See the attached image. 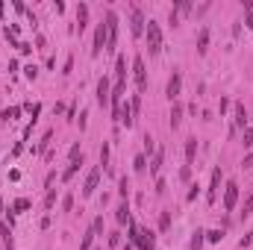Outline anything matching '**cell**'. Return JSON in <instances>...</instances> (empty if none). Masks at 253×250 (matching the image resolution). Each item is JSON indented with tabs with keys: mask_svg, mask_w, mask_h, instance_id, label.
<instances>
[{
	"mask_svg": "<svg viewBox=\"0 0 253 250\" xmlns=\"http://www.w3.org/2000/svg\"><path fill=\"white\" fill-rule=\"evenodd\" d=\"M129 245L138 248V250H153L156 239H153L150 230H144V227H138L135 221H129Z\"/></svg>",
	"mask_w": 253,
	"mask_h": 250,
	"instance_id": "1",
	"label": "cell"
},
{
	"mask_svg": "<svg viewBox=\"0 0 253 250\" xmlns=\"http://www.w3.org/2000/svg\"><path fill=\"white\" fill-rule=\"evenodd\" d=\"M144 36H147V47H150V56H156L159 50H162V30H159V24L150 18L147 21V27H144Z\"/></svg>",
	"mask_w": 253,
	"mask_h": 250,
	"instance_id": "2",
	"label": "cell"
},
{
	"mask_svg": "<svg viewBox=\"0 0 253 250\" xmlns=\"http://www.w3.org/2000/svg\"><path fill=\"white\" fill-rule=\"evenodd\" d=\"M106 42H109V30H106V21H100V24H97V30H94V44H91V53H94V56H100V53L106 50Z\"/></svg>",
	"mask_w": 253,
	"mask_h": 250,
	"instance_id": "3",
	"label": "cell"
},
{
	"mask_svg": "<svg viewBox=\"0 0 253 250\" xmlns=\"http://www.w3.org/2000/svg\"><path fill=\"white\" fill-rule=\"evenodd\" d=\"M180 88H183V74H180V71H174V74L168 77V85H165V97H168L171 103H177V97H180Z\"/></svg>",
	"mask_w": 253,
	"mask_h": 250,
	"instance_id": "4",
	"label": "cell"
},
{
	"mask_svg": "<svg viewBox=\"0 0 253 250\" xmlns=\"http://www.w3.org/2000/svg\"><path fill=\"white\" fill-rule=\"evenodd\" d=\"M132 80H135L138 91H144V88H147V71H144V59H141V56H135V59H132Z\"/></svg>",
	"mask_w": 253,
	"mask_h": 250,
	"instance_id": "5",
	"label": "cell"
},
{
	"mask_svg": "<svg viewBox=\"0 0 253 250\" xmlns=\"http://www.w3.org/2000/svg\"><path fill=\"white\" fill-rule=\"evenodd\" d=\"M144 27H147L144 12H141L138 6H132V12H129V33H132V36H141V33H144Z\"/></svg>",
	"mask_w": 253,
	"mask_h": 250,
	"instance_id": "6",
	"label": "cell"
},
{
	"mask_svg": "<svg viewBox=\"0 0 253 250\" xmlns=\"http://www.w3.org/2000/svg\"><path fill=\"white\" fill-rule=\"evenodd\" d=\"M106 30H109L106 50H115V44H118V15L115 12H106Z\"/></svg>",
	"mask_w": 253,
	"mask_h": 250,
	"instance_id": "7",
	"label": "cell"
},
{
	"mask_svg": "<svg viewBox=\"0 0 253 250\" xmlns=\"http://www.w3.org/2000/svg\"><path fill=\"white\" fill-rule=\"evenodd\" d=\"M236 203H239V183H227V188H224V209L227 212H233L236 209Z\"/></svg>",
	"mask_w": 253,
	"mask_h": 250,
	"instance_id": "8",
	"label": "cell"
},
{
	"mask_svg": "<svg viewBox=\"0 0 253 250\" xmlns=\"http://www.w3.org/2000/svg\"><path fill=\"white\" fill-rule=\"evenodd\" d=\"M100 168H91L88 171V177H85V186H83V197H91L94 191H97V186H100Z\"/></svg>",
	"mask_w": 253,
	"mask_h": 250,
	"instance_id": "9",
	"label": "cell"
},
{
	"mask_svg": "<svg viewBox=\"0 0 253 250\" xmlns=\"http://www.w3.org/2000/svg\"><path fill=\"white\" fill-rule=\"evenodd\" d=\"M248 126V112H245V103H233V132L245 129Z\"/></svg>",
	"mask_w": 253,
	"mask_h": 250,
	"instance_id": "10",
	"label": "cell"
},
{
	"mask_svg": "<svg viewBox=\"0 0 253 250\" xmlns=\"http://www.w3.org/2000/svg\"><path fill=\"white\" fill-rule=\"evenodd\" d=\"M109 100H112L109 77H100V83H97V103H100V106H109Z\"/></svg>",
	"mask_w": 253,
	"mask_h": 250,
	"instance_id": "11",
	"label": "cell"
},
{
	"mask_svg": "<svg viewBox=\"0 0 253 250\" xmlns=\"http://www.w3.org/2000/svg\"><path fill=\"white\" fill-rule=\"evenodd\" d=\"M218 188H221V168H215V171H212L209 191H206V200H209V203H215V200H218Z\"/></svg>",
	"mask_w": 253,
	"mask_h": 250,
	"instance_id": "12",
	"label": "cell"
},
{
	"mask_svg": "<svg viewBox=\"0 0 253 250\" xmlns=\"http://www.w3.org/2000/svg\"><path fill=\"white\" fill-rule=\"evenodd\" d=\"M115 85H126V56L115 59Z\"/></svg>",
	"mask_w": 253,
	"mask_h": 250,
	"instance_id": "13",
	"label": "cell"
},
{
	"mask_svg": "<svg viewBox=\"0 0 253 250\" xmlns=\"http://www.w3.org/2000/svg\"><path fill=\"white\" fill-rule=\"evenodd\" d=\"M168 124H171V129H177V126L183 124V103H174V106H171V115H168Z\"/></svg>",
	"mask_w": 253,
	"mask_h": 250,
	"instance_id": "14",
	"label": "cell"
},
{
	"mask_svg": "<svg viewBox=\"0 0 253 250\" xmlns=\"http://www.w3.org/2000/svg\"><path fill=\"white\" fill-rule=\"evenodd\" d=\"M85 24H88V6H85V3H80V6H77V30L83 33V30H85Z\"/></svg>",
	"mask_w": 253,
	"mask_h": 250,
	"instance_id": "15",
	"label": "cell"
},
{
	"mask_svg": "<svg viewBox=\"0 0 253 250\" xmlns=\"http://www.w3.org/2000/svg\"><path fill=\"white\" fill-rule=\"evenodd\" d=\"M194 156H197V138H186V165H194Z\"/></svg>",
	"mask_w": 253,
	"mask_h": 250,
	"instance_id": "16",
	"label": "cell"
},
{
	"mask_svg": "<svg viewBox=\"0 0 253 250\" xmlns=\"http://www.w3.org/2000/svg\"><path fill=\"white\" fill-rule=\"evenodd\" d=\"M209 50V30L203 27L200 33H197V53H206Z\"/></svg>",
	"mask_w": 253,
	"mask_h": 250,
	"instance_id": "17",
	"label": "cell"
},
{
	"mask_svg": "<svg viewBox=\"0 0 253 250\" xmlns=\"http://www.w3.org/2000/svg\"><path fill=\"white\" fill-rule=\"evenodd\" d=\"M203 242H206V233H203V230H194V233H191L189 250H203Z\"/></svg>",
	"mask_w": 253,
	"mask_h": 250,
	"instance_id": "18",
	"label": "cell"
},
{
	"mask_svg": "<svg viewBox=\"0 0 253 250\" xmlns=\"http://www.w3.org/2000/svg\"><path fill=\"white\" fill-rule=\"evenodd\" d=\"M115 221H118V224H129V221H132V218H129V206H126V200L115 209Z\"/></svg>",
	"mask_w": 253,
	"mask_h": 250,
	"instance_id": "19",
	"label": "cell"
},
{
	"mask_svg": "<svg viewBox=\"0 0 253 250\" xmlns=\"http://www.w3.org/2000/svg\"><path fill=\"white\" fill-rule=\"evenodd\" d=\"M18 115H21V106H9V109H3V112H0L3 124H12V121H15Z\"/></svg>",
	"mask_w": 253,
	"mask_h": 250,
	"instance_id": "20",
	"label": "cell"
},
{
	"mask_svg": "<svg viewBox=\"0 0 253 250\" xmlns=\"http://www.w3.org/2000/svg\"><path fill=\"white\" fill-rule=\"evenodd\" d=\"M162 159H165V150L159 147V150L153 153V165H150V174H153V177H159V168H162Z\"/></svg>",
	"mask_w": 253,
	"mask_h": 250,
	"instance_id": "21",
	"label": "cell"
},
{
	"mask_svg": "<svg viewBox=\"0 0 253 250\" xmlns=\"http://www.w3.org/2000/svg\"><path fill=\"white\" fill-rule=\"evenodd\" d=\"M0 236H3V245H6V250L15 248V242H12V230H9V227H6L3 221H0Z\"/></svg>",
	"mask_w": 253,
	"mask_h": 250,
	"instance_id": "22",
	"label": "cell"
},
{
	"mask_svg": "<svg viewBox=\"0 0 253 250\" xmlns=\"http://www.w3.org/2000/svg\"><path fill=\"white\" fill-rule=\"evenodd\" d=\"M80 165H83V159H77V162H71V165L65 168V174H62V183H68V180H74V174L80 171Z\"/></svg>",
	"mask_w": 253,
	"mask_h": 250,
	"instance_id": "23",
	"label": "cell"
},
{
	"mask_svg": "<svg viewBox=\"0 0 253 250\" xmlns=\"http://www.w3.org/2000/svg\"><path fill=\"white\" fill-rule=\"evenodd\" d=\"M132 168H135L138 174H144V171H147V156H144V153H141V156H135V159H132Z\"/></svg>",
	"mask_w": 253,
	"mask_h": 250,
	"instance_id": "24",
	"label": "cell"
},
{
	"mask_svg": "<svg viewBox=\"0 0 253 250\" xmlns=\"http://www.w3.org/2000/svg\"><path fill=\"white\" fill-rule=\"evenodd\" d=\"M94 236H97V233H94V230H88V233L83 236V242H80V250H91V242H94Z\"/></svg>",
	"mask_w": 253,
	"mask_h": 250,
	"instance_id": "25",
	"label": "cell"
},
{
	"mask_svg": "<svg viewBox=\"0 0 253 250\" xmlns=\"http://www.w3.org/2000/svg\"><path fill=\"white\" fill-rule=\"evenodd\" d=\"M100 165H103V171H112V168H109V144L100 147Z\"/></svg>",
	"mask_w": 253,
	"mask_h": 250,
	"instance_id": "26",
	"label": "cell"
},
{
	"mask_svg": "<svg viewBox=\"0 0 253 250\" xmlns=\"http://www.w3.org/2000/svg\"><path fill=\"white\" fill-rule=\"evenodd\" d=\"M24 209H30V200H27V197H18V200L12 203V215H15V212H24Z\"/></svg>",
	"mask_w": 253,
	"mask_h": 250,
	"instance_id": "27",
	"label": "cell"
},
{
	"mask_svg": "<svg viewBox=\"0 0 253 250\" xmlns=\"http://www.w3.org/2000/svg\"><path fill=\"white\" fill-rule=\"evenodd\" d=\"M174 12H177V15H189V12H191V3H189V0L177 3V6H174Z\"/></svg>",
	"mask_w": 253,
	"mask_h": 250,
	"instance_id": "28",
	"label": "cell"
},
{
	"mask_svg": "<svg viewBox=\"0 0 253 250\" xmlns=\"http://www.w3.org/2000/svg\"><path fill=\"white\" fill-rule=\"evenodd\" d=\"M118 194L126 200V194H129V183H126V177H121V180H118Z\"/></svg>",
	"mask_w": 253,
	"mask_h": 250,
	"instance_id": "29",
	"label": "cell"
},
{
	"mask_svg": "<svg viewBox=\"0 0 253 250\" xmlns=\"http://www.w3.org/2000/svg\"><path fill=\"white\" fill-rule=\"evenodd\" d=\"M24 77H27V80H36V77H39V68H36V65H27V68H24Z\"/></svg>",
	"mask_w": 253,
	"mask_h": 250,
	"instance_id": "30",
	"label": "cell"
},
{
	"mask_svg": "<svg viewBox=\"0 0 253 250\" xmlns=\"http://www.w3.org/2000/svg\"><path fill=\"white\" fill-rule=\"evenodd\" d=\"M53 203H56V191L50 188V191H47V197H44V209H53Z\"/></svg>",
	"mask_w": 253,
	"mask_h": 250,
	"instance_id": "31",
	"label": "cell"
},
{
	"mask_svg": "<svg viewBox=\"0 0 253 250\" xmlns=\"http://www.w3.org/2000/svg\"><path fill=\"white\" fill-rule=\"evenodd\" d=\"M171 227V212H162V218H159V230H168Z\"/></svg>",
	"mask_w": 253,
	"mask_h": 250,
	"instance_id": "32",
	"label": "cell"
},
{
	"mask_svg": "<svg viewBox=\"0 0 253 250\" xmlns=\"http://www.w3.org/2000/svg\"><path fill=\"white\" fill-rule=\"evenodd\" d=\"M74 209V194H65V200H62V212H71Z\"/></svg>",
	"mask_w": 253,
	"mask_h": 250,
	"instance_id": "33",
	"label": "cell"
},
{
	"mask_svg": "<svg viewBox=\"0 0 253 250\" xmlns=\"http://www.w3.org/2000/svg\"><path fill=\"white\" fill-rule=\"evenodd\" d=\"M144 153H156V144H153L150 135H144Z\"/></svg>",
	"mask_w": 253,
	"mask_h": 250,
	"instance_id": "34",
	"label": "cell"
},
{
	"mask_svg": "<svg viewBox=\"0 0 253 250\" xmlns=\"http://www.w3.org/2000/svg\"><path fill=\"white\" fill-rule=\"evenodd\" d=\"M206 239L209 242H221L224 239V230H212V233H206Z\"/></svg>",
	"mask_w": 253,
	"mask_h": 250,
	"instance_id": "35",
	"label": "cell"
},
{
	"mask_svg": "<svg viewBox=\"0 0 253 250\" xmlns=\"http://www.w3.org/2000/svg\"><path fill=\"white\" fill-rule=\"evenodd\" d=\"M242 132H245V147H251L253 144V126H245Z\"/></svg>",
	"mask_w": 253,
	"mask_h": 250,
	"instance_id": "36",
	"label": "cell"
},
{
	"mask_svg": "<svg viewBox=\"0 0 253 250\" xmlns=\"http://www.w3.org/2000/svg\"><path fill=\"white\" fill-rule=\"evenodd\" d=\"M91 230H94V233H103V218H100V215L94 218V224H91Z\"/></svg>",
	"mask_w": 253,
	"mask_h": 250,
	"instance_id": "37",
	"label": "cell"
},
{
	"mask_svg": "<svg viewBox=\"0 0 253 250\" xmlns=\"http://www.w3.org/2000/svg\"><path fill=\"white\" fill-rule=\"evenodd\" d=\"M168 21H171V27H177V24H180V15H177V12L171 9V15H168Z\"/></svg>",
	"mask_w": 253,
	"mask_h": 250,
	"instance_id": "38",
	"label": "cell"
},
{
	"mask_svg": "<svg viewBox=\"0 0 253 250\" xmlns=\"http://www.w3.org/2000/svg\"><path fill=\"white\" fill-rule=\"evenodd\" d=\"M165 188H168L165 186V180H156V194H165Z\"/></svg>",
	"mask_w": 253,
	"mask_h": 250,
	"instance_id": "39",
	"label": "cell"
},
{
	"mask_svg": "<svg viewBox=\"0 0 253 250\" xmlns=\"http://www.w3.org/2000/svg\"><path fill=\"white\" fill-rule=\"evenodd\" d=\"M251 212H253V197H248V203H245V218H248Z\"/></svg>",
	"mask_w": 253,
	"mask_h": 250,
	"instance_id": "40",
	"label": "cell"
},
{
	"mask_svg": "<svg viewBox=\"0 0 253 250\" xmlns=\"http://www.w3.org/2000/svg\"><path fill=\"white\" fill-rule=\"evenodd\" d=\"M18 50H21V53H30V50H33V44H27V42H21V44H18Z\"/></svg>",
	"mask_w": 253,
	"mask_h": 250,
	"instance_id": "41",
	"label": "cell"
},
{
	"mask_svg": "<svg viewBox=\"0 0 253 250\" xmlns=\"http://www.w3.org/2000/svg\"><path fill=\"white\" fill-rule=\"evenodd\" d=\"M197 188H200V186H191V191H189V194H186V200H189V203H191V200H194V197H197Z\"/></svg>",
	"mask_w": 253,
	"mask_h": 250,
	"instance_id": "42",
	"label": "cell"
},
{
	"mask_svg": "<svg viewBox=\"0 0 253 250\" xmlns=\"http://www.w3.org/2000/svg\"><path fill=\"white\" fill-rule=\"evenodd\" d=\"M189 177H191V168H189V165H186V168L180 171V180H189Z\"/></svg>",
	"mask_w": 253,
	"mask_h": 250,
	"instance_id": "43",
	"label": "cell"
},
{
	"mask_svg": "<svg viewBox=\"0 0 253 250\" xmlns=\"http://www.w3.org/2000/svg\"><path fill=\"white\" fill-rule=\"evenodd\" d=\"M245 24H248V30H253V12H248V18H245Z\"/></svg>",
	"mask_w": 253,
	"mask_h": 250,
	"instance_id": "44",
	"label": "cell"
},
{
	"mask_svg": "<svg viewBox=\"0 0 253 250\" xmlns=\"http://www.w3.org/2000/svg\"><path fill=\"white\" fill-rule=\"evenodd\" d=\"M248 245H253V233L248 236V239H242V248H248Z\"/></svg>",
	"mask_w": 253,
	"mask_h": 250,
	"instance_id": "45",
	"label": "cell"
},
{
	"mask_svg": "<svg viewBox=\"0 0 253 250\" xmlns=\"http://www.w3.org/2000/svg\"><path fill=\"white\" fill-rule=\"evenodd\" d=\"M121 250H132V245H124V248H121Z\"/></svg>",
	"mask_w": 253,
	"mask_h": 250,
	"instance_id": "46",
	"label": "cell"
},
{
	"mask_svg": "<svg viewBox=\"0 0 253 250\" xmlns=\"http://www.w3.org/2000/svg\"><path fill=\"white\" fill-rule=\"evenodd\" d=\"M0 215H3V197H0Z\"/></svg>",
	"mask_w": 253,
	"mask_h": 250,
	"instance_id": "47",
	"label": "cell"
}]
</instances>
